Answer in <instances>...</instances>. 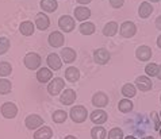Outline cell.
<instances>
[{
    "instance_id": "1",
    "label": "cell",
    "mask_w": 161,
    "mask_h": 139,
    "mask_svg": "<svg viewBox=\"0 0 161 139\" xmlns=\"http://www.w3.org/2000/svg\"><path fill=\"white\" fill-rule=\"evenodd\" d=\"M25 66L30 70H37L39 69V66H41V57H39V54H37V53H27V54L25 56Z\"/></svg>"
},
{
    "instance_id": "2",
    "label": "cell",
    "mask_w": 161,
    "mask_h": 139,
    "mask_svg": "<svg viewBox=\"0 0 161 139\" xmlns=\"http://www.w3.org/2000/svg\"><path fill=\"white\" fill-rule=\"evenodd\" d=\"M70 115V119L73 120L75 123H83L84 120L87 119V108L83 105H76V107H72V110H70L69 112Z\"/></svg>"
},
{
    "instance_id": "3",
    "label": "cell",
    "mask_w": 161,
    "mask_h": 139,
    "mask_svg": "<svg viewBox=\"0 0 161 139\" xmlns=\"http://www.w3.org/2000/svg\"><path fill=\"white\" fill-rule=\"evenodd\" d=\"M119 33L122 35L123 38H133L134 35L137 33V27L136 24L133 23L130 20H126L120 24V29H119Z\"/></svg>"
},
{
    "instance_id": "4",
    "label": "cell",
    "mask_w": 161,
    "mask_h": 139,
    "mask_svg": "<svg viewBox=\"0 0 161 139\" xmlns=\"http://www.w3.org/2000/svg\"><path fill=\"white\" fill-rule=\"evenodd\" d=\"M65 88V81L60 77H56L54 80H52L50 83L47 85V92L50 93L52 96H56Z\"/></svg>"
},
{
    "instance_id": "5",
    "label": "cell",
    "mask_w": 161,
    "mask_h": 139,
    "mask_svg": "<svg viewBox=\"0 0 161 139\" xmlns=\"http://www.w3.org/2000/svg\"><path fill=\"white\" fill-rule=\"evenodd\" d=\"M58 27L62 31H65V33H70V31H73V29L76 27L75 19H73L72 16L62 15L60 19H58Z\"/></svg>"
},
{
    "instance_id": "6",
    "label": "cell",
    "mask_w": 161,
    "mask_h": 139,
    "mask_svg": "<svg viewBox=\"0 0 161 139\" xmlns=\"http://www.w3.org/2000/svg\"><path fill=\"white\" fill-rule=\"evenodd\" d=\"M0 111H2V115L6 119H14L16 116V114H18L16 105L14 104V103H11V101L4 103V104L2 105V108H0Z\"/></svg>"
},
{
    "instance_id": "7",
    "label": "cell",
    "mask_w": 161,
    "mask_h": 139,
    "mask_svg": "<svg viewBox=\"0 0 161 139\" xmlns=\"http://www.w3.org/2000/svg\"><path fill=\"white\" fill-rule=\"evenodd\" d=\"M25 124L29 130H37L45 123H43V119L39 115H29L25 120Z\"/></svg>"
},
{
    "instance_id": "8",
    "label": "cell",
    "mask_w": 161,
    "mask_h": 139,
    "mask_svg": "<svg viewBox=\"0 0 161 139\" xmlns=\"http://www.w3.org/2000/svg\"><path fill=\"white\" fill-rule=\"evenodd\" d=\"M47 41L52 47H61L65 42V38H64V34L60 33V31H53V33H50V35H49Z\"/></svg>"
},
{
    "instance_id": "9",
    "label": "cell",
    "mask_w": 161,
    "mask_h": 139,
    "mask_svg": "<svg viewBox=\"0 0 161 139\" xmlns=\"http://www.w3.org/2000/svg\"><path fill=\"white\" fill-rule=\"evenodd\" d=\"M93 60L99 65H106L110 61V53L107 49H97L93 51Z\"/></svg>"
},
{
    "instance_id": "10",
    "label": "cell",
    "mask_w": 161,
    "mask_h": 139,
    "mask_svg": "<svg viewBox=\"0 0 161 139\" xmlns=\"http://www.w3.org/2000/svg\"><path fill=\"white\" fill-rule=\"evenodd\" d=\"M136 87L142 92H147L153 87V83H152V80L147 76H140L136 80Z\"/></svg>"
},
{
    "instance_id": "11",
    "label": "cell",
    "mask_w": 161,
    "mask_h": 139,
    "mask_svg": "<svg viewBox=\"0 0 161 139\" xmlns=\"http://www.w3.org/2000/svg\"><path fill=\"white\" fill-rule=\"evenodd\" d=\"M49 26H50V19H49V16L46 14H43V12H39L35 16V27L39 29L41 31H45L49 29Z\"/></svg>"
},
{
    "instance_id": "12",
    "label": "cell",
    "mask_w": 161,
    "mask_h": 139,
    "mask_svg": "<svg viewBox=\"0 0 161 139\" xmlns=\"http://www.w3.org/2000/svg\"><path fill=\"white\" fill-rule=\"evenodd\" d=\"M46 62H47L49 69H52V70H60L62 66V60L56 53H50L46 58Z\"/></svg>"
},
{
    "instance_id": "13",
    "label": "cell",
    "mask_w": 161,
    "mask_h": 139,
    "mask_svg": "<svg viewBox=\"0 0 161 139\" xmlns=\"http://www.w3.org/2000/svg\"><path fill=\"white\" fill-rule=\"evenodd\" d=\"M76 97H77V95H76V92L73 89H65L62 92V95L60 96V101L64 105H72L76 100Z\"/></svg>"
},
{
    "instance_id": "14",
    "label": "cell",
    "mask_w": 161,
    "mask_h": 139,
    "mask_svg": "<svg viewBox=\"0 0 161 139\" xmlns=\"http://www.w3.org/2000/svg\"><path fill=\"white\" fill-rule=\"evenodd\" d=\"M136 57L137 60H140L142 62H146L149 61L152 58V49L149 46H145V45H142L136 50Z\"/></svg>"
},
{
    "instance_id": "15",
    "label": "cell",
    "mask_w": 161,
    "mask_h": 139,
    "mask_svg": "<svg viewBox=\"0 0 161 139\" xmlns=\"http://www.w3.org/2000/svg\"><path fill=\"white\" fill-rule=\"evenodd\" d=\"M92 104L97 108H103V107L108 104V96L104 92H97L92 96Z\"/></svg>"
},
{
    "instance_id": "16",
    "label": "cell",
    "mask_w": 161,
    "mask_h": 139,
    "mask_svg": "<svg viewBox=\"0 0 161 139\" xmlns=\"http://www.w3.org/2000/svg\"><path fill=\"white\" fill-rule=\"evenodd\" d=\"M91 120L92 123L95 124H103L107 122V119H108V116H107V112H104L103 110H95L93 112H91Z\"/></svg>"
},
{
    "instance_id": "17",
    "label": "cell",
    "mask_w": 161,
    "mask_h": 139,
    "mask_svg": "<svg viewBox=\"0 0 161 139\" xmlns=\"http://www.w3.org/2000/svg\"><path fill=\"white\" fill-rule=\"evenodd\" d=\"M91 16V10L84 6H80V7H76L75 8V18L80 22H86L88 18Z\"/></svg>"
},
{
    "instance_id": "18",
    "label": "cell",
    "mask_w": 161,
    "mask_h": 139,
    "mask_svg": "<svg viewBox=\"0 0 161 139\" xmlns=\"http://www.w3.org/2000/svg\"><path fill=\"white\" fill-rule=\"evenodd\" d=\"M53 77V72L52 69H49V68H41V69H38L37 72V80L39 83H47V81H50Z\"/></svg>"
},
{
    "instance_id": "19",
    "label": "cell",
    "mask_w": 161,
    "mask_h": 139,
    "mask_svg": "<svg viewBox=\"0 0 161 139\" xmlns=\"http://www.w3.org/2000/svg\"><path fill=\"white\" fill-rule=\"evenodd\" d=\"M153 12V6L149 3V2H142L140 4V8H138V15H140L142 19H146L149 18Z\"/></svg>"
},
{
    "instance_id": "20",
    "label": "cell",
    "mask_w": 161,
    "mask_h": 139,
    "mask_svg": "<svg viewBox=\"0 0 161 139\" xmlns=\"http://www.w3.org/2000/svg\"><path fill=\"white\" fill-rule=\"evenodd\" d=\"M61 58L64 62H66V64H70V62H73L76 60V51L72 47L61 49Z\"/></svg>"
},
{
    "instance_id": "21",
    "label": "cell",
    "mask_w": 161,
    "mask_h": 139,
    "mask_svg": "<svg viewBox=\"0 0 161 139\" xmlns=\"http://www.w3.org/2000/svg\"><path fill=\"white\" fill-rule=\"evenodd\" d=\"M19 30L22 35H26V37H30V35L34 34V30H35V26L33 24V22L30 20H25L22 22L20 26H19Z\"/></svg>"
},
{
    "instance_id": "22",
    "label": "cell",
    "mask_w": 161,
    "mask_h": 139,
    "mask_svg": "<svg viewBox=\"0 0 161 139\" xmlns=\"http://www.w3.org/2000/svg\"><path fill=\"white\" fill-rule=\"evenodd\" d=\"M53 135V131L50 127H46L43 126L39 130H37V132L34 134V139H50Z\"/></svg>"
},
{
    "instance_id": "23",
    "label": "cell",
    "mask_w": 161,
    "mask_h": 139,
    "mask_svg": "<svg viewBox=\"0 0 161 139\" xmlns=\"http://www.w3.org/2000/svg\"><path fill=\"white\" fill-rule=\"evenodd\" d=\"M65 78L68 80L69 83H76L77 80L80 78V72L77 68H75V66H70L65 70Z\"/></svg>"
},
{
    "instance_id": "24",
    "label": "cell",
    "mask_w": 161,
    "mask_h": 139,
    "mask_svg": "<svg viewBox=\"0 0 161 139\" xmlns=\"http://www.w3.org/2000/svg\"><path fill=\"white\" fill-rule=\"evenodd\" d=\"M39 6L45 12H54L58 4H57V0H41Z\"/></svg>"
},
{
    "instance_id": "25",
    "label": "cell",
    "mask_w": 161,
    "mask_h": 139,
    "mask_svg": "<svg viewBox=\"0 0 161 139\" xmlns=\"http://www.w3.org/2000/svg\"><path fill=\"white\" fill-rule=\"evenodd\" d=\"M79 30L83 35H92L93 33H95L96 27L92 22H83V23L79 26Z\"/></svg>"
},
{
    "instance_id": "26",
    "label": "cell",
    "mask_w": 161,
    "mask_h": 139,
    "mask_svg": "<svg viewBox=\"0 0 161 139\" xmlns=\"http://www.w3.org/2000/svg\"><path fill=\"white\" fill-rule=\"evenodd\" d=\"M118 33V23L117 22H108L104 27H103V34L106 37H114Z\"/></svg>"
},
{
    "instance_id": "27",
    "label": "cell",
    "mask_w": 161,
    "mask_h": 139,
    "mask_svg": "<svg viewBox=\"0 0 161 139\" xmlns=\"http://www.w3.org/2000/svg\"><path fill=\"white\" fill-rule=\"evenodd\" d=\"M136 93H137V88H136V85H133V84H125L123 87H122V95L125 97H127V99H130V97H134L136 96Z\"/></svg>"
},
{
    "instance_id": "28",
    "label": "cell",
    "mask_w": 161,
    "mask_h": 139,
    "mask_svg": "<svg viewBox=\"0 0 161 139\" xmlns=\"http://www.w3.org/2000/svg\"><path fill=\"white\" fill-rule=\"evenodd\" d=\"M91 136L92 139H104L107 136V131L102 126H96L91 130Z\"/></svg>"
},
{
    "instance_id": "29",
    "label": "cell",
    "mask_w": 161,
    "mask_h": 139,
    "mask_svg": "<svg viewBox=\"0 0 161 139\" xmlns=\"http://www.w3.org/2000/svg\"><path fill=\"white\" fill-rule=\"evenodd\" d=\"M118 108L120 112L127 114V112H130L133 110V103L130 101V99H123V100H120L118 103Z\"/></svg>"
},
{
    "instance_id": "30",
    "label": "cell",
    "mask_w": 161,
    "mask_h": 139,
    "mask_svg": "<svg viewBox=\"0 0 161 139\" xmlns=\"http://www.w3.org/2000/svg\"><path fill=\"white\" fill-rule=\"evenodd\" d=\"M12 89V84L10 80L7 78H2L0 80V95H7V93H10Z\"/></svg>"
},
{
    "instance_id": "31",
    "label": "cell",
    "mask_w": 161,
    "mask_h": 139,
    "mask_svg": "<svg viewBox=\"0 0 161 139\" xmlns=\"http://www.w3.org/2000/svg\"><path fill=\"white\" fill-rule=\"evenodd\" d=\"M53 122L54 123H64L66 118H68V114H66L65 111H62V110H58V111H56L54 114H53Z\"/></svg>"
},
{
    "instance_id": "32",
    "label": "cell",
    "mask_w": 161,
    "mask_h": 139,
    "mask_svg": "<svg viewBox=\"0 0 161 139\" xmlns=\"http://www.w3.org/2000/svg\"><path fill=\"white\" fill-rule=\"evenodd\" d=\"M11 72H12L11 64H8V62H6V61L0 62V76H2V77H7V76H10Z\"/></svg>"
},
{
    "instance_id": "33",
    "label": "cell",
    "mask_w": 161,
    "mask_h": 139,
    "mask_svg": "<svg viewBox=\"0 0 161 139\" xmlns=\"http://www.w3.org/2000/svg\"><path fill=\"white\" fill-rule=\"evenodd\" d=\"M10 46H11L10 39L6 37H0V56L6 54L8 51V49H10Z\"/></svg>"
},
{
    "instance_id": "34",
    "label": "cell",
    "mask_w": 161,
    "mask_h": 139,
    "mask_svg": "<svg viewBox=\"0 0 161 139\" xmlns=\"http://www.w3.org/2000/svg\"><path fill=\"white\" fill-rule=\"evenodd\" d=\"M145 72H146V76L147 77H154L157 76V72H158V65L152 62V64H147L146 68H145Z\"/></svg>"
},
{
    "instance_id": "35",
    "label": "cell",
    "mask_w": 161,
    "mask_h": 139,
    "mask_svg": "<svg viewBox=\"0 0 161 139\" xmlns=\"http://www.w3.org/2000/svg\"><path fill=\"white\" fill-rule=\"evenodd\" d=\"M108 139H123V131L118 127H115L108 131Z\"/></svg>"
},
{
    "instance_id": "36",
    "label": "cell",
    "mask_w": 161,
    "mask_h": 139,
    "mask_svg": "<svg viewBox=\"0 0 161 139\" xmlns=\"http://www.w3.org/2000/svg\"><path fill=\"white\" fill-rule=\"evenodd\" d=\"M152 119L154 120V126H153V128L156 130V131H158L160 127H161V124H160V116L157 115V112H152Z\"/></svg>"
},
{
    "instance_id": "37",
    "label": "cell",
    "mask_w": 161,
    "mask_h": 139,
    "mask_svg": "<svg viewBox=\"0 0 161 139\" xmlns=\"http://www.w3.org/2000/svg\"><path fill=\"white\" fill-rule=\"evenodd\" d=\"M123 3H125V0H110L111 7H114V8H120L123 6Z\"/></svg>"
},
{
    "instance_id": "38",
    "label": "cell",
    "mask_w": 161,
    "mask_h": 139,
    "mask_svg": "<svg viewBox=\"0 0 161 139\" xmlns=\"http://www.w3.org/2000/svg\"><path fill=\"white\" fill-rule=\"evenodd\" d=\"M154 24H156V27H157L158 30H161V15H160V16H157V19H156Z\"/></svg>"
},
{
    "instance_id": "39",
    "label": "cell",
    "mask_w": 161,
    "mask_h": 139,
    "mask_svg": "<svg viewBox=\"0 0 161 139\" xmlns=\"http://www.w3.org/2000/svg\"><path fill=\"white\" fill-rule=\"evenodd\" d=\"M79 4H88V3H91L92 0H76Z\"/></svg>"
},
{
    "instance_id": "40",
    "label": "cell",
    "mask_w": 161,
    "mask_h": 139,
    "mask_svg": "<svg viewBox=\"0 0 161 139\" xmlns=\"http://www.w3.org/2000/svg\"><path fill=\"white\" fill-rule=\"evenodd\" d=\"M157 77H158V80H161V65L158 66V72H157Z\"/></svg>"
},
{
    "instance_id": "41",
    "label": "cell",
    "mask_w": 161,
    "mask_h": 139,
    "mask_svg": "<svg viewBox=\"0 0 161 139\" xmlns=\"http://www.w3.org/2000/svg\"><path fill=\"white\" fill-rule=\"evenodd\" d=\"M157 46L161 49V35H160V37L157 38Z\"/></svg>"
},
{
    "instance_id": "42",
    "label": "cell",
    "mask_w": 161,
    "mask_h": 139,
    "mask_svg": "<svg viewBox=\"0 0 161 139\" xmlns=\"http://www.w3.org/2000/svg\"><path fill=\"white\" fill-rule=\"evenodd\" d=\"M65 139H77V138L73 136V135H68V136H65Z\"/></svg>"
},
{
    "instance_id": "43",
    "label": "cell",
    "mask_w": 161,
    "mask_h": 139,
    "mask_svg": "<svg viewBox=\"0 0 161 139\" xmlns=\"http://www.w3.org/2000/svg\"><path fill=\"white\" fill-rule=\"evenodd\" d=\"M125 139H137L136 136H134V135H129V136H126V138H125Z\"/></svg>"
},
{
    "instance_id": "44",
    "label": "cell",
    "mask_w": 161,
    "mask_h": 139,
    "mask_svg": "<svg viewBox=\"0 0 161 139\" xmlns=\"http://www.w3.org/2000/svg\"><path fill=\"white\" fill-rule=\"evenodd\" d=\"M149 3H157V2H160V0H147Z\"/></svg>"
},
{
    "instance_id": "45",
    "label": "cell",
    "mask_w": 161,
    "mask_h": 139,
    "mask_svg": "<svg viewBox=\"0 0 161 139\" xmlns=\"http://www.w3.org/2000/svg\"><path fill=\"white\" fill-rule=\"evenodd\" d=\"M141 139H154L153 136H144V138H141Z\"/></svg>"
},
{
    "instance_id": "46",
    "label": "cell",
    "mask_w": 161,
    "mask_h": 139,
    "mask_svg": "<svg viewBox=\"0 0 161 139\" xmlns=\"http://www.w3.org/2000/svg\"><path fill=\"white\" fill-rule=\"evenodd\" d=\"M158 131H160V136H161V127H160V130H158Z\"/></svg>"
},
{
    "instance_id": "47",
    "label": "cell",
    "mask_w": 161,
    "mask_h": 139,
    "mask_svg": "<svg viewBox=\"0 0 161 139\" xmlns=\"http://www.w3.org/2000/svg\"><path fill=\"white\" fill-rule=\"evenodd\" d=\"M158 116H160V119H161V112H160V114H158Z\"/></svg>"
},
{
    "instance_id": "48",
    "label": "cell",
    "mask_w": 161,
    "mask_h": 139,
    "mask_svg": "<svg viewBox=\"0 0 161 139\" xmlns=\"http://www.w3.org/2000/svg\"><path fill=\"white\" fill-rule=\"evenodd\" d=\"M160 100H161V97H160Z\"/></svg>"
}]
</instances>
